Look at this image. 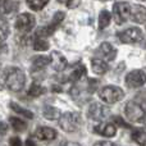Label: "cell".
Here are the masks:
<instances>
[{
  "label": "cell",
  "mask_w": 146,
  "mask_h": 146,
  "mask_svg": "<svg viewBox=\"0 0 146 146\" xmlns=\"http://www.w3.org/2000/svg\"><path fill=\"white\" fill-rule=\"evenodd\" d=\"M4 83L9 90L21 91L25 87L26 76L23 73V71H21L17 67H9L4 72Z\"/></svg>",
  "instance_id": "1"
},
{
  "label": "cell",
  "mask_w": 146,
  "mask_h": 146,
  "mask_svg": "<svg viewBox=\"0 0 146 146\" xmlns=\"http://www.w3.org/2000/svg\"><path fill=\"white\" fill-rule=\"evenodd\" d=\"M59 126L66 132H74L82 126V118L80 113L68 111L59 117Z\"/></svg>",
  "instance_id": "2"
},
{
  "label": "cell",
  "mask_w": 146,
  "mask_h": 146,
  "mask_svg": "<svg viewBox=\"0 0 146 146\" xmlns=\"http://www.w3.org/2000/svg\"><path fill=\"white\" fill-rule=\"evenodd\" d=\"M99 96L105 103L114 104L124 98V92L121 87H117V86H105L99 91Z\"/></svg>",
  "instance_id": "3"
},
{
  "label": "cell",
  "mask_w": 146,
  "mask_h": 146,
  "mask_svg": "<svg viewBox=\"0 0 146 146\" xmlns=\"http://www.w3.org/2000/svg\"><path fill=\"white\" fill-rule=\"evenodd\" d=\"M124 113H126V117L129 119L131 122H136V123H140V122L145 121L146 113L142 109V106L140 104L135 103V101H129V103L126 104L124 106Z\"/></svg>",
  "instance_id": "4"
},
{
  "label": "cell",
  "mask_w": 146,
  "mask_h": 146,
  "mask_svg": "<svg viewBox=\"0 0 146 146\" xmlns=\"http://www.w3.org/2000/svg\"><path fill=\"white\" fill-rule=\"evenodd\" d=\"M64 17H66L64 12H56L55 14H54L53 21H51L50 25L45 26V27L38 28V30L36 31V36H37V37H48V36L53 35V33L55 32L56 27H58V26L63 22Z\"/></svg>",
  "instance_id": "5"
},
{
  "label": "cell",
  "mask_w": 146,
  "mask_h": 146,
  "mask_svg": "<svg viewBox=\"0 0 146 146\" xmlns=\"http://www.w3.org/2000/svg\"><path fill=\"white\" fill-rule=\"evenodd\" d=\"M113 14L115 22L118 25H123L131 15V5L126 1L115 3L113 7Z\"/></svg>",
  "instance_id": "6"
},
{
  "label": "cell",
  "mask_w": 146,
  "mask_h": 146,
  "mask_svg": "<svg viewBox=\"0 0 146 146\" xmlns=\"http://www.w3.org/2000/svg\"><path fill=\"white\" fill-rule=\"evenodd\" d=\"M118 37L122 42L124 44H137L142 40L144 35L142 31L137 27H129L127 30L122 31L121 33H118Z\"/></svg>",
  "instance_id": "7"
},
{
  "label": "cell",
  "mask_w": 146,
  "mask_h": 146,
  "mask_svg": "<svg viewBox=\"0 0 146 146\" xmlns=\"http://www.w3.org/2000/svg\"><path fill=\"white\" fill-rule=\"evenodd\" d=\"M36 19L32 14L30 13H22L17 17V21H15V28H17L19 32H30L33 27H35Z\"/></svg>",
  "instance_id": "8"
},
{
  "label": "cell",
  "mask_w": 146,
  "mask_h": 146,
  "mask_svg": "<svg viewBox=\"0 0 146 146\" xmlns=\"http://www.w3.org/2000/svg\"><path fill=\"white\" fill-rule=\"evenodd\" d=\"M145 83H146V74L144 71L136 69V71L129 72L128 74L126 76V85L131 88L141 87Z\"/></svg>",
  "instance_id": "9"
},
{
  "label": "cell",
  "mask_w": 146,
  "mask_h": 146,
  "mask_svg": "<svg viewBox=\"0 0 146 146\" xmlns=\"http://www.w3.org/2000/svg\"><path fill=\"white\" fill-rule=\"evenodd\" d=\"M108 114H109L108 106H105L104 104H100V103L91 104L87 110V117L90 119H94V121H100V119L105 118Z\"/></svg>",
  "instance_id": "10"
},
{
  "label": "cell",
  "mask_w": 146,
  "mask_h": 146,
  "mask_svg": "<svg viewBox=\"0 0 146 146\" xmlns=\"http://www.w3.org/2000/svg\"><path fill=\"white\" fill-rule=\"evenodd\" d=\"M50 64L53 66V68L58 72H62L67 68V59L64 58V55L59 51H53L50 56Z\"/></svg>",
  "instance_id": "11"
},
{
  "label": "cell",
  "mask_w": 146,
  "mask_h": 146,
  "mask_svg": "<svg viewBox=\"0 0 146 146\" xmlns=\"http://www.w3.org/2000/svg\"><path fill=\"white\" fill-rule=\"evenodd\" d=\"M95 132L101 136L105 137H113L117 133V128L113 123H109V122H103V123H99L95 127Z\"/></svg>",
  "instance_id": "12"
},
{
  "label": "cell",
  "mask_w": 146,
  "mask_h": 146,
  "mask_svg": "<svg viewBox=\"0 0 146 146\" xmlns=\"http://www.w3.org/2000/svg\"><path fill=\"white\" fill-rule=\"evenodd\" d=\"M131 19L136 23L146 22V8L144 5H131Z\"/></svg>",
  "instance_id": "13"
},
{
  "label": "cell",
  "mask_w": 146,
  "mask_h": 146,
  "mask_svg": "<svg viewBox=\"0 0 146 146\" xmlns=\"http://www.w3.org/2000/svg\"><path fill=\"white\" fill-rule=\"evenodd\" d=\"M36 137L42 141H51L56 137V132L50 127H40L36 131Z\"/></svg>",
  "instance_id": "14"
},
{
  "label": "cell",
  "mask_w": 146,
  "mask_h": 146,
  "mask_svg": "<svg viewBox=\"0 0 146 146\" xmlns=\"http://www.w3.org/2000/svg\"><path fill=\"white\" fill-rule=\"evenodd\" d=\"M99 50H100L101 55H103L105 59H108V60H113L117 55L115 48H113V45L109 42H103L100 45V48H99Z\"/></svg>",
  "instance_id": "15"
},
{
  "label": "cell",
  "mask_w": 146,
  "mask_h": 146,
  "mask_svg": "<svg viewBox=\"0 0 146 146\" xmlns=\"http://www.w3.org/2000/svg\"><path fill=\"white\" fill-rule=\"evenodd\" d=\"M91 68L92 71L96 73V74H104V73L108 72L109 67L103 59H99V58H94L91 60Z\"/></svg>",
  "instance_id": "16"
},
{
  "label": "cell",
  "mask_w": 146,
  "mask_h": 146,
  "mask_svg": "<svg viewBox=\"0 0 146 146\" xmlns=\"http://www.w3.org/2000/svg\"><path fill=\"white\" fill-rule=\"evenodd\" d=\"M50 64V56H42V55H38V56H33L32 59V69L36 71V69H42L45 68L46 66Z\"/></svg>",
  "instance_id": "17"
},
{
  "label": "cell",
  "mask_w": 146,
  "mask_h": 146,
  "mask_svg": "<svg viewBox=\"0 0 146 146\" xmlns=\"http://www.w3.org/2000/svg\"><path fill=\"white\" fill-rule=\"evenodd\" d=\"M42 114L46 119H49V121H55V119H59V117H60L59 109L54 108V106H49V105H46L45 108H44Z\"/></svg>",
  "instance_id": "18"
},
{
  "label": "cell",
  "mask_w": 146,
  "mask_h": 146,
  "mask_svg": "<svg viewBox=\"0 0 146 146\" xmlns=\"http://www.w3.org/2000/svg\"><path fill=\"white\" fill-rule=\"evenodd\" d=\"M111 15L108 10H101V13L99 14V28L104 30L105 27H108L109 23H110Z\"/></svg>",
  "instance_id": "19"
},
{
  "label": "cell",
  "mask_w": 146,
  "mask_h": 146,
  "mask_svg": "<svg viewBox=\"0 0 146 146\" xmlns=\"http://www.w3.org/2000/svg\"><path fill=\"white\" fill-rule=\"evenodd\" d=\"M9 105H10V108H12L13 110L15 111V113L21 114V115H23L25 118H28V119H32V118H33V113H32V111H30V110H27V109L22 108V106L18 105V104H15V103H10Z\"/></svg>",
  "instance_id": "20"
},
{
  "label": "cell",
  "mask_w": 146,
  "mask_h": 146,
  "mask_svg": "<svg viewBox=\"0 0 146 146\" xmlns=\"http://www.w3.org/2000/svg\"><path fill=\"white\" fill-rule=\"evenodd\" d=\"M44 92H45L44 87L40 83H36V82H33L32 85L30 86V88H28V95L32 96V98H37V96L42 95Z\"/></svg>",
  "instance_id": "21"
},
{
  "label": "cell",
  "mask_w": 146,
  "mask_h": 146,
  "mask_svg": "<svg viewBox=\"0 0 146 146\" xmlns=\"http://www.w3.org/2000/svg\"><path fill=\"white\" fill-rule=\"evenodd\" d=\"M132 139L135 140V142H137L141 146H146V133L144 131H140V129H133L132 132Z\"/></svg>",
  "instance_id": "22"
},
{
  "label": "cell",
  "mask_w": 146,
  "mask_h": 146,
  "mask_svg": "<svg viewBox=\"0 0 146 146\" xmlns=\"http://www.w3.org/2000/svg\"><path fill=\"white\" fill-rule=\"evenodd\" d=\"M17 3L13 0H0V8H1L3 13H10L17 8Z\"/></svg>",
  "instance_id": "23"
},
{
  "label": "cell",
  "mask_w": 146,
  "mask_h": 146,
  "mask_svg": "<svg viewBox=\"0 0 146 146\" xmlns=\"http://www.w3.org/2000/svg\"><path fill=\"white\" fill-rule=\"evenodd\" d=\"M83 76H86V68L83 66H78L72 71L71 76H69V80L78 81V80H81Z\"/></svg>",
  "instance_id": "24"
},
{
  "label": "cell",
  "mask_w": 146,
  "mask_h": 146,
  "mask_svg": "<svg viewBox=\"0 0 146 146\" xmlns=\"http://www.w3.org/2000/svg\"><path fill=\"white\" fill-rule=\"evenodd\" d=\"M27 1V5L31 8L32 10H41L46 4L49 3V0H26Z\"/></svg>",
  "instance_id": "25"
},
{
  "label": "cell",
  "mask_w": 146,
  "mask_h": 146,
  "mask_svg": "<svg viewBox=\"0 0 146 146\" xmlns=\"http://www.w3.org/2000/svg\"><path fill=\"white\" fill-rule=\"evenodd\" d=\"M10 123H12V127L15 129V131L22 132L27 128L26 122L22 121V119H19V118H15V117H12V118H10Z\"/></svg>",
  "instance_id": "26"
},
{
  "label": "cell",
  "mask_w": 146,
  "mask_h": 146,
  "mask_svg": "<svg viewBox=\"0 0 146 146\" xmlns=\"http://www.w3.org/2000/svg\"><path fill=\"white\" fill-rule=\"evenodd\" d=\"M9 35V25L3 17H0V41L5 40Z\"/></svg>",
  "instance_id": "27"
},
{
  "label": "cell",
  "mask_w": 146,
  "mask_h": 146,
  "mask_svg": "<svg viewBox=\"0 0 146 146\" xmlns=\"http://www.w3.org/2000/svg\"><path fill=\"white\" fill-rule=\"evenodd\" d=\"M33 49L37 51H45L49 49V42L46 40H44L42 37H37L33 42Z\"/></svg>",
  "instance_id": "28"
},
{
  "label": "cell",
  "mask_w": 146,
  "mask_h": 146,
  "mask_svg": "<svg viewBox=\"0 0 146 146\" xmlns=\"http://www.w3.org/2000/svg\"><path fill=\"white\" fill-rule=\"evenodd\" d=\"M81 4V0H67V7L73 9V8L78 7Z\"/></svg>",
  "instance_id": "29"
},
{
  "label": "cell",
  "mask_w": 146,
  "mask_h": 146,
  "mask_svg": "<svg viewBox=\"0 0 146 146\" xmlns=\"http://www.w3.org/2000/svg\"><path fill=\"white\" fill-rule=\"evenodd\" d=\"M17 41L21 44V45H27L28 41H30V38H28V36H18Z\"/></svg>",
  "instance_id": "30"
},
{
  "label": "cell",
  "mask_w": 146,
  "mask_h": 146,
  "mask_svg": "<svg viewBox=\"0 0 146 146\" xmlns=\"http://www.w3.org/2000/svg\"><path fill=\"white\" fill-rule=\"evenodd\" d=\"M8 132V124L5 122L0 121V135H5Z\"/></svg>",
  "instance_id": "31"
},
{
  "label": "cell",
  "mask_w": 146,
  "mask_h": 146,
  "mask_svg": "<svg viewBox=\"0 0 146 146\" xmlns=\"http://www.w3.org/2000/svg\"><path fill=\"white\" fill-rule=\"evenodd\" d=\"M10 146H22V141L18 137H12L10 139Z\"/></svg>",
  "instance_id": "32"
},
{
  "label": "cell",
  "mask_w": 146,
  "mask_h": 146,
  "mask_svg": "<svg viewBox=\"0 0 146 146\" xmlns=\"http://www.w3.org/2000/svg\"><path fill=\"white\" fill-rule=\"evenodd\" d=\"M114 122H115V123L117 124H119V126H122V127H129V124H127V123H124V122H123V119H122L121 118V117H114Z\"/></svg>",
  "instance_id": "33"
},
{
  "label": "cell",
  "mask_w": 146,
  "mask_h": 146,
  "mask_svg": "<svg viewBox=\"0 0 146 146\" xmlns=\"http://www.w3.org/2000/svg\"><path fill=\"white\" fill-rule=\"evenodd\" d=\"M94 146H115V145L110 141H100V142H96Z\"/></svg>",
  "instance_id": "34"
},
{
  "label": "cell",
  "mask_w": 146,
  "mask_h": 146,
  "mask_svg": "<svg viewBox=\"0 0 146 146\" xmlns=\"http://www.w3.org/2000/svg\"><path fill=\"white\" fill-rule=\"evenodd\" d=\"M25 146H37V145H36V142L33 141V140L28 139V140H26V144H25Z\"/></svg>",
  "instance_id": "35"
},
{
  "label": "cell",
  "mask_w": 146,
  "mask_h": 146,
  "mask_svg": "<svg viewBox=\"0 0 146 146\" xmlns=\"http://www.w3.org/2000/svg\"><path fill=\"white\" fill-rule=\"evenodd\" d=\"M7 50H8L7 45H3L1 41H0V54H1V53H7Z\"/></svg>",
  "instance_id": "36"
},
{
  "label": "cell",
  "mask_w": 146,
  "mask_h": 146,
  "mask_svg": "<svg viewBox=\"0 0 146 146\" xmlns=\"http://www.w3.org/2000/svg\"><path fill=\"white\" fill-rule=\"evenodd\" d=\"M66 146H81L80 144H76V142H67Z\"/></svg>",
  "instance_id": "37"
},
{
  "label": "cell",
  "mask_w": 146,
  "mask_h": 146,
  "mask_svg": "<svg viewBox=\"0 0 146 146\" xmlns=\"http://www.w3.org/2000/svg\"><path fill=\"white\" fill-rule=\"evenodd\" d=\"M53 91H58V92H60V87H56V86H53Z\"/></svg>",
  "instance_id": "38"
},
{
  "label": "cell",
  "mask_w": 146,
  "mask_h": 146,
  "mask_svg": "<svg viewBox=\"0 0 146 146\" xmlns=\"http://www.w3.org/2000/svg\"><path fill=\"white\" fill-rule=\"evenodd\" d=\"M58 1H60V3H67V0H58Z\"/></svg>",
  "instance_id": "39"
},
{
  "label": "cell",
  "mask_w": 146,
  "mask_h": 146,
  "mask_svg": "<svg viewBox=\"0 0 146 146\" xmlns=\"http://www.w3.org/2000/svg\"><path fill=\"white\" fill-rule=\"evenodd\" d=\"M145 48H146V41H145Z\"/></svg>",
  "instance_id": "40"
},
{
  "label": "cell",
  "mask_w": 146,
  "mask_h": 146,
  "mask_svg": "<svg viewBox=\"0 0 146 146\" xmlns=\"http://www.w3.org/2000/svg\"><path fill=\"white\" fill-rule=\"evenodd\" d=\"M0 87H1V85H0Z\"/></svg>",
  "instance_id": "41"
}]
</instances>
